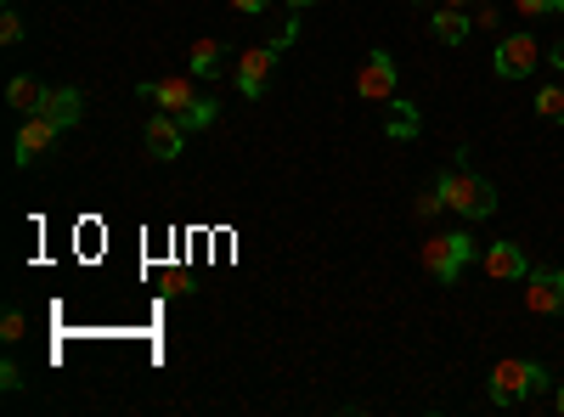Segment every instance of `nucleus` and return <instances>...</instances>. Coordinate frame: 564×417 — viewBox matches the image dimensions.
<instances>
[{
  "mask_svg": "<svg viewBox=\"0 0 564 417\" xmlns=\"http://www.w3.org/2000/svg\"><path fill=\"white\" fill-rule=\"evenodd\" d=\"M40 113H52L57 124H79L85 119V97H79V90H45V102H40Z\"/></svg>",
  "mask_w": 564,
  "mask_h": 417,
  "instance_id": "4468645a",
  "label": "nucleus"
},
{
  "mask_svg": "<svg viewBox=\"0 0 564 417\" xmlns=\"http://www.w3.org/2000/svg\"><path fill=\"white\" fill-rule=\"evenodd\" d=\"M441 7H475V0H441Z\"/></svg>",
  "mask_w": 564,
  "mask_h": 417,
  "instance_id": "bb28decb",
  "label": "nucleus"
},
{
  "mask_svg": "<svg viewBox=\"0 0 564 417\" xmlns=\"http://www.w3.org/2000/svg\"><path fill=\"white\" fill-rule=\"evenodd\" d=\"M468 29H475V12H468V7H441V12L430 18V34H435L441 45H463Z\"/></svg>",
  "mask_w": 564,
  "mask_h": 417,
  "instance_id": "f8f14e48",
  "label": "nucleus"
},
{
  "mask_svg": "<svg viewBox=\"0 0 564 417\" xmlns=\"http://www.w3.org/2000/svg\"><path fill=\"white\" fill-rule=\"evenodd\" d=\"M520 18H564V0H513Z\"/></svg>",
  "mask_w": 564,
  "mask_h": 417,
  "instance_id": "a211bd4d",
  "label": "nucleus"
},
{
  "mask_svg": "<svg viewBox=\"0 0 564 417\" xmlns=\"http://www.w3.org/2000/svg\"><path fill=\"white\" fill-rule=\"evenodd\" d=\"M63 130H68V124H57L52 113H29V119H23V130H18V142H12V164H18V169H29L45 147L57 142Z\"/></svg>",
  "mask_w": 564,
  "mask_h": 417,
  "instance_id": "6e6552de",
  "label": "nucleus"
},
{
  "mask_svg": "<svg viewBox=\"0 0 564 417\" xmlns=\"http://www.w3.org/2000/svg\"><path fill=\"white\" fill-rule=\"evenodd\" d=\"M417 124H423V119H417V108H412V102H395V113L384 119V135H395V142H412Z\"/></svg>",
  "mask_w": 564,
  "mask_h": 417,
  "instance_id": "dca6fc26",
  "label": "nucleus"
},
{
  "mask_svg": "<svg viewBox=\"0 0 564 417\" xmlns=\"http://www.w3.org/2000/svg\"><path fill=\"white\" fill-rule=\"evenodd\" d=\"M480 265H486V276H497V283H525L531 276V260H525L520 243H491L480 254Z\"/></svg>",
  "mask_w": 564,
  "mask_h": 417,
  "instance_id": "9b49d317",
  "label": "nucleus"
},
{
  "mask_svg": "<svg viewBox=\"0 0 564 417\" xmlns=\"http://www.w3.org/2000/svg\"><path fill=\"white\" fill-rule=\"evenodd\" d=\"M141 142H148V153L153 158H181V147H186V124L175 119V113H153L148 119V130H141Z\"/></svg>",
  "mask_w": 564,
  "mask_h": 417,
  "instance_id": "9d476101",
  "label": "nucleus"
},
{
  "mask_svg": "<svg viewBox=\"0 0 564 417\" xmlns=\"http://www.w3.org/2000/svg\"><path fill=\"white\" fill-rule=\"evenodd\" d=\"M276 7H289V12H305V7H316V0H276Z\"/></svg>",
  "mask_w": 564,
  "mask_h": 417,
  "instance_id": "a878e982",
  "label": "nucleus"
},
{
  "mask_svg": "<svg viewBox=\"0 0 564 417\" xmlns=\"http://www.w3.org/2000/svg\"><path fill=\"white\" fill-rule=\"evenodd\" d=\"M265 7H276V0H231V12H238V18H260Z\"/></svg>",
  "mask_w": 564,
  "mask_h": 417,
  "instance_id": "5701e85b",
  "label": "nucleus"
},
{
  "mask_svg": "<svg viewBox=\"0 0 564 417\" xmlns=\"http://www.w3.org/2000/svg\"><path fill=\"white\" fill-rule=\"evenodd\" d=\"M220 68H226V45L220 40H193V52H186V74L215 79Z\"/></svg>",
  "mask_w": 564,
  "mask_h": 417,
  "instance_id": "ddd939ff",
  "label": "nucleus"
},
{
  "mask_svg": "<svg viewBox=\"0 0 564 417\" xmlns=\"http://www.w3.org/2000/svg\"><path fill=\"white\" fill-rule=\"evenodd\" d=\"M7 102H12V108L29 119V113H40V102H45V85H40L34 74H18V79L7 85Z\"/></svg>",
  "mask_w": 564,
  "mask_h": 417,
  "instance_id": "2eb2a0df",
  "label": "nucleus"
},
{
  "mask_svg": "<svg viewBox=\"0 0 564 417\" xmlns=\"http://www.w3.org/2000/svg\"><path fill=\"white\" fill-rule=\"evenodd\" d=\"M468 260H480V249H475L468 231H435V238H423V249H417V265L430 271V276H441V288L457 283V271Z\"/></svg>",
  "mask_w": 564,
  "mask_h": 417,
  "instance_id": "7ed1b4c3",
  "label": "nucleus"
},
{
  "mask_svg": "<svg viewBox=\"0 0 564 417\" xmlns=\"http://www.w3.org/2000/svg\"><path fill=\"white\" fill-rule=\"evenodd\" d=\"M0 384L18 395V389H23V366H18V361H0Z\"/></svg>",
  "mask_w": 564,
  "mask_h": 417,
  "instance_id": "4be33fe9",
  "label": "nucleus"
},
{
  "mask_svg": "<svg viewBox=\"0 0 564 417\" xmlns=\"http://www.w3.org/2000/svg\"><path fill=\"white\" fill-rule=\"evenodd\" d=\"M294 45V23L282 29L271 45H249V52L238 57V97H249V102H260V90L271 85V74H276V57Z\"/></svg>",
  "mask_w": 564,
  "mask_h": 417,
  "instance_id": "20e7f679",
  "label": "nucleus"
},
{
  "mask_svg": "<svg viewBox=\"0 0 564 417\" xmlns=\"http://www.w3.org/2000/svg\"><path fill=\"white\" fill-rule=\"evenodd\" d=\"M435 193H441V198H446V209H452V215H463V220H486V215H497V187H491L486 175L468 169V147L441 169Z\"/></svg>",
  "mask_w": 564,
  "mask_h": 417,
  "instance_id": "f257e3e1",
  "label": "nucleus"
},
{
  "mask_svg": "<svg viewBox=\"0 0 564 417\" xmlns=\"http://www.w3.org/2000/svg\"><path fill=\"white\" fill-rule=\"evenodd\" d=\"M542 389H547V366H542V361H525V355L497 361V366H491V384H486L491 406H520V400H531V395H542Z\"/></svg>",
  "mask_w": 564,
  "mask_h": 417,
  "instance_id": "f03ea898",
  "label": "nucleus"
},
{
  "mask_svg": "<svg viewBox=\"0 0 564 417\" xmlns=\"http://www.w3.org/2000/svg\"><path fill=\"white\" fill-rule=\"evenodd\" d=\"M553 406H558V411H564V389H558V395H553Z\"/></svg>",
  "mask_w": 564,
  "mask_h": 417,
  "instance_id": "cd10ccee",
  "label": "nucleus"
},
{
  "mask_svg": "<svg viewBox=\"0 0 564 417\" xmlns=\"http://www.w3.org/2000/svg\"><path fill=\"white\" fill-rule=\"evenodd\" d=\"M491 68H497V79H531L542 68V45L531 34H502L491 52Z\"/></svg>",
  "mask_w": 564,
  "mask_h": 417,
  "instance_id": "39448f33",
  "label": "nucleus"
},
{
  "mask_svg": "<svg viewBox=\"0 0 564 417\" xmlns=\"http://www.w3.org/2000/svg\"><path fill=\"white\" fill-rule=\"evenodd\" d=\"M215 113H220V102H215V97H204V102H198L193 113H186L181 124H186V130H209V124H215Z\"/></svg>",
  "mask_w": 564,
  "mask_h": 417,
  "instance_id": "aec40b11",
  "label": "nucleus"
},
{
  "mask_svg": "<svg viewBox=\"0 0 564 417\" xmlns=\"http://www.w3.org/2000/svg\"><path fill=\"white\" fill-rule=\"evenodd\" d=\"M475 29H486V34L502 29V12H497V7H475Z\"/></svg>",
  "mask_w": 564,
  "mask_h": 417,
  "instance_id": "b1692460",
  "label": "nucleus"
},
{
  "mask_svg": "<svg viewBox=\"0 0 564 417\" xmlns=\"http://www.w3.org/2000/svg\"><path fill=\"white\" fill-rule=\"evenodd\" d=\"M547 68H558V74H564V45H553V52H547Z\"/></svg>",
  "mask_w": 564,
  "mask_h": 417,
  "instance_id": "393cba45",
  "label": "nucleus"
},
{
  "mask_svg": "<svg viewBox=\"0 0 564 417\" xmlns=\"http://www.w3.org/2000/svg\"><path fill=\"white\" fill-rule=\"evenodd\" d=\"M23 34H29V29H23V18L7 7V12H0V45H23Z\"/></svg>",
  "mask_w": 564,
  "mask_h": 417,
  "instance_id": "412c9836",
  "label": "nucleus"
},
{
  "mask_svg": "<svg viewBox=\"0 0 564 417\" xmlns=\"http://www.w3.org/2000/svg\"><path fill=\"white\" fill-rule=\"evenodd\" d=\"M395 85H401V68L390 52H367L361 74H356V97L361 102H395Z\"/></svg>",
  "mask_w": 564,
  "mask_h": 417,
  "instance_id": "0eeeda50",
  "label": "nucleus"
},
{
  "mask_svg": "<svg viewBox=\"0 0 564 417\" xmlns=\"http://www.w3.org/2000/svg\"><path fill=\"white\" fill-rule=\"evenodd\" d=\"M141 97L159 102L175 119H186V113L204 102V90H198V74H170V79H148V85H141Z\"/></svg>",
  "mask_w": 564,
  "mask_h": 417,
  "instance_id": "423d86ee",
  "label": "nucleus"
},
{
  "mask_svg": "<svg viewBox=\"0 0 564 417\" xmlns=\"http://www.w3.org/2000/svg\"><path fill=\"white\" fill-rule=\"evenodd\" d=\"M536 113H542L547 124H564V85H542V90H536Z\"/></svg>",
  "mask_w": 564,
  "mask_h": 417,
  "instance_id": "f3484780",
  "label": "nucleus"
},
{
  "mask_svg": "<svg viewBox=\"0 0 564 417\" xmlns=\"http://www.w3.org/2000/svg\"><path fill=\"white\" fill-rule=\"evenodd\" d=\"M23 333H29V316H23V310H18V305H12V310H7V316H0V339H7V344H18V339H23Z\"/></svg>",
  "mask_w": 564,
  "mask_h": 417,
  "instance_id": "6ab92c4d",
  "label": "nucleus"
},
{
  "mask_svg": "<svg viewBox=\"0 0 564 417\" xmlns=\"http://www.w3.org/2000/svg\"><path fill=\"white\" fill-rule=\"evenodd\" d=\"M525 310L531 316H558L564 310V271H531L525 276Z\"/></svg>",
  "mask_w": 564,
  "mask_h": 417,
  "instance_id": "1a4fd4ad",
  "label": "nucleus"
}]
</instances>
